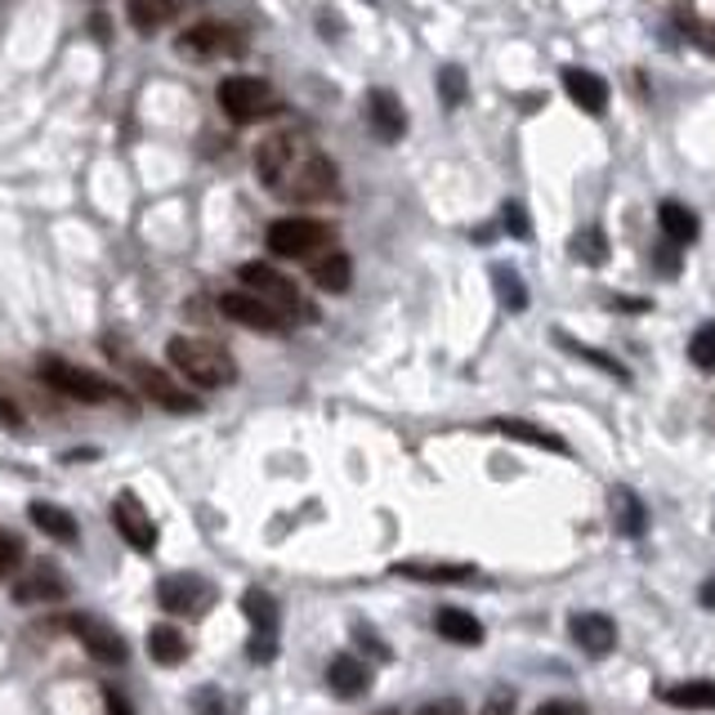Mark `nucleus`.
<instances>
[{
    "label": "nucleus",
    "instance_id": "f257e3e1",
    "mask_svg": "<svg viewBox=\"0 0 715 715\" xmlns=\"http://www.w3.org/2000/svg\"><path fill=\"white\" fill-rule=\"evenodd\" d=\"M166 358L188 384H198V389H224V384L237 380L233 354L211 336H175Z\"/></svg>",
    "mask_w": 715,
    "mask_h": 715
},
{
    "label": "nucleus",
    "instance_id": "f03ea898",
    "mask_svg": "<svg viewBox=\"0 0 715 715\" xmlns=\"http://www.w3.org/2000/svg\"><path fill=\"white\" fill-rule=\"evenodd\" d=\"M273 192H282L287 202H336L340 198V170L327 153H304L278 183Z\"/></svg>",
    "mask_w": 715,
    "mask_h": 715
},
{
    "label": "nucleus",
    "instance_id": "7ed1b4c3",
    "mask_svg": "<svg viewBox=\"0 0 715 715\" xmlns=\"http://www.w3.org/2000/svg\"><path fill=\"white\" fill-rule=\"evenodd\" d=\"M41 380L49 389H58V394H68L77 403H130L125 399V389H116L112 380L68 362V358H41Z\"/></svg>",
    "mask_w": 715,
    "mask_h": 715
},
{
    "label": "nucleus",
    "instance_id": "20e7f679",
    "mask_svg": "<svg viewBox=\"0 0 715 715\" xmlns=\"http://www.w3.org/2000/svg\"><path fill=\"white\" fill-rule=\"evenodd\" d=\"M237 278H242V287H246L250 295L269 300V304L282 309L291 322H313V304H304L300 287H295L287 273H278L273 265H265V259H250V265H242Z\"/></svg>",
    "mask_w": 715,
    "mask_h": 715
},
{
    "label": "nucleus",
    "instance_id": "39448f33",
    "mask_svg": "<svg viewBox=\"0 0 715 715\" xmlns=\"http://www.w3.org/2000/svg\"><path fill=\"white\" fill-rule=\"evenodd\" d=\"M246 49V32L224 23V19H206V23H192L175 36V54L192 58V63H211V58H233Z\"/></svg>",
    "mask_w": 715,
    "mask_h": 715
},
{
    "label": "nucleus",
    "instance_id": "423d86ee",
    "mask_svg": "<svg viewBox=\"0 0 715 715\" xmlns=\"http://www.w3.org/2000/svg\"><path fill=\"white\" fill-rule=\"evenodd\" d=\"M336 242V228L327 220H309V215H287L269 224V250L282 259H309L317 250H327Z\"/></svg>",
    "mask_w": 715,
    "mask_h": 715
},
{
    "label": "nucleus",
    "instance_id": "0eeeda50",
    "mask_svg": "<svg viewBox=\"0 0 715 715\" xmlns=\"http://www.w3.org/2000/svg\"><path fill=\"white\" fill-rule=\"evenodd\" d=\"M220 108L228 121L237 125H255V121H265L278 112V94L265 77H228L220 86Z\"/></svg>",
    "mask_w": 715,
    "mask_h": 715
},
{
    "label": "nucleus",
    "instance_id": "6e6552de",
    "mask_svg": "<svg viewBox=\"0 0 715 715\" xmlns=\"http://www.w3.org/2000/svg\"><path fill=\"white\" fill-rule=\"evenodd\" d=\"M317 144L304 135V130H273V135H265V139H259V148H255V175H259V183L273 188Z\"/></svg>",
    "mask_w": 715,
    "mask_h": 715
},
{
    "label": "nucleus",
    "instance_id": "1a4fd4ad",
    "mask_svg": "<svg viewBox=\"0 0 715 715\" xmlns=\"http://www.w3.org/2000/svg\"><path fill=\"white\" fill-rule=\"evenodd\" d=\"M220 309H224L228 322H237V327H246V332H259V336H287L295 327L282 309H273L269 300H259L250 291H228L220 300Z\"/></svg>",
    "mask_w": 715,
    "mask_h": 715
},
{
    "label": "nucleus",
    "instance_id": "9d476101",
    "mask_svg": "<svg viewBox=\"0 0 715 715\" xmlns=\"http://www.w3.org/2000/svg\"><path fill=\"white\" fill-rule=\"evenodd\" d=\"M242 608L250 622V639H246L250 662H269L278 653V600L269 591H246Z\"/></svg>",
    "mask_w": 715,
    "mask_h": 715
},
{
    "label": "nucleus",
    "instance_id": "9b49d317",
    "mask_svg": "<svg viewBox=\"0 0 715 715\" xmlns=\"http://www.w3.org/2000/svg\"><path fill=\"white\" fill-rule=\"evenodd\" d=\"M130 380H135L144 394L157 403V407H166V412H179V416H188V412H198L202 403H198V394H188V389L179 384V380H170L161 367H153V362H130Z\"/></svg>",
    "mask_w": 715,
    "mask_h": 715
},
{
    "label": "nucleus",
    "instance_id": "f8f14e48",
    "mask_svg": "<svg viewBox=\"0 0 715 715\" xmlns=\"http://www.w3.org/2000/svg\"><path fill=\"white\" fill-rule=\"evenodd\" d=\"M157 600L166 613H179V617H202L211 604H215V586L192 572H175L157 586Z\"/></svg>",
    "mask_w": 715,
    "mask_h": 715
},
{
    "label": "nucleus",
    "instance_id": "ddd939ff",
    "mask_svg": "<svg viewBox=\"0 0 715 715\" xmlns=\"http://www.w3.org/2000/svg\"><path fill=\"white\" fill-rule=\"evenodd\" d=\"M112 524H116V533L130 546H135L139 555H153L157 550V524H153V514L144 510V501L135 492H121L112 501Z\"/></svg>",
    "mask_w": 715,
    "mask_h": 715
},
{
    "label": "nucleus",
    "instance_id": "4468645a",
    "mask_svg": "<svg viewBox=\"0 0 715 715\" xmlns=\"http://www.w3.org/2000/svg\"><path fill=\"white\" fill-rule=\"evenodd\" d=\"M63 626H68V630L86 644V653H94L99 662H108V667H121V662H125V639H121V630H112L108 622L86 617V613H72Z\"/></svg>",
    "mask_w": 715,
    "mask_h": 715
},
{
    "label": "nucleus",
    "instance_id": "2eb2a0df",
    "mask_svg": "<svg viewBox=\"0 0 715 715\" xmlns=\"http://www.w3.org/2000/svg\"><path fill=\"white\" fill-rule=\"evenodd\" d=\"M568 635L586 658H608L617 648V622L608 613H572L568 617Z\"/></svg>",
    "mask_w": 715,
    "mask_h": 715
},
{
    "label": "nucleus",
    "instance_id": "dca6fc26",
    "mask_svg": "<svg viewBox=\"0 0 715 715\" xmlns=\"http://www.w3.org/2000/svg\"><path fill=\"white\" fill-rule=\"evenodd\" d=\"M394 577H407V581H434V586H461V581H474L479 568L474 563H443V559H403L389 568Z\"/></svg>",
    "mask_w": 715,
    "mask_h": 715
},
{
    "label": "nucleus",
    "instance_id": "f3484780",
    "mask_svg": "<svg viewBox=\"0 0 715 715\" xmlns=\"http://www.w3.org/2000/svg\"><path fill=\"white\" fill-rule=\"evenodd\" d=\"M367 116H371V130L384 139V144H399L407 135V108L394 90H371L367 94Z\"/></svg>",
    "mask_w": 715,
    "mask_h": 715
},
{
    "label": "nucleus",
    "instance_id": "a211bd4d",
    "mask_svg": "<svg viewBox=\"0 0 715 715\" xmlns=\"http://www.w3.org/2000/svg\"><path fill=\"white\" fill-rule=\"evenodd\" d=\"M483 429H492V434H501V438H514V443H528V447H541V451H555V457H568V443H563L555 429L533 425V421H518V416H496V421H488Z\"/></svg>",
    "mask_w": 715,
    "mask_h": 715
},
{
    "label": "nucleus",
    "instance_id": "6ab92c4d",
    "mask_svg": "<svg viewBox=\"0 0 715 715\" xmlns=\"http://www.w3.org/2000/svg\"><path fill=\"white\" fill-rule=\"evenodd\" d=\"M183 10H192V0H125V19L135 23V32H144V36L175 23Z\"/></svg>",
    "mask_w": 715,
    "mask_h": 715
},
{
    "label": "nucleus",
    "instance_id": "aec40b11",
    "mask_svg": "<svg viewBox=\"0 0 715 715\" xmlns=\"http://www.w3.org/2000/svg\"><path fill=\"white\" fill-rule=\"evenodd\" d=\"M68 595V581H63L54 568H32L23 572V581H14V604H54Z\"/></svg>",
    "mask_w": 715,
    "mask_h": 715
},
{
    "label": "nucleus",
    "instance_id": "412c9836",
    "mask_svg": "<svg viewBox=\"0 0 715 715\" xmlns=\"http://www.w3.org/2000/svg\"><path fill=\"white\" fill-rule=\"evenodd\" d=\"M563 94L591 116H600L608 108V86L586 68H563Z\"/></svg>",
    "mask_w": 715,
    "mask_h": 715
},
{
    "label": "nucleus",
    "instance_id": "4be33fe9",
    "mask_svg": "<svg viewBox=\"0 0 715 715\" xmlns=\"http://www.w3.org/2000/svg\"><path fill=\"white\" fill-rule=\"evenodd\" d=\"M309 278L317 291H332V295H345L354 287V259L345 250H332V255H313L309 265Z\"/></svg>",
    "mask_w": 715,
    "mask_h": 715
},
{
    "label": "nucleus",
    "instance_id": "5701e85b",
    "mask_svg": "<svg viewBox=\"0 0 715 715\" xmlns=\"http://www.w3.org/2000/svg\"><path fill=\"white\" fill-rule=\"evenodd\" d=\"M608 510H613V524H617V533H622V537L639 541V537L648 533V510H644V501H639L630 488H613Z\"/></svg>",
    "mask_w": 715,
    "mask_h": 715
},
{
    "label": "nucleus",
    "instance_id": "b1692460",
    "mask_svg": "<svg viewBox=\"0 0 715 715\" xmlns=\"http://www.w3.org/2000/svg\"><path fill=\"white\" fill-rule=\"evenodd\" d=\"M434 630H438L443 639H451V644H466V648L483 644V622H479L474 613H466V608H438Z\"/></svg>",
    "mask_w": 715,
    "mask_h": 715
},
{
    "label": "nucleus",
    "instance_id": "393cba45",
    "mask_svg": "<svg viewBox=\"0 0 715 715\" xmlns=\"http://www.w3.org/2000/svg\"><path fill=\"white\" fill-rule=\"evenodd\" d=\"M327 684H332L336 697H362V693L371 689V675H367V667H362L358 658L340 653V658H332V667H327Z\"/></svg>",
    "mask_w": 715,
    "mask_h": 715
},
{
    "label": "nucleus",
    "instance_id": "a878e982",
    "mask_svg": "<svg viewBox=\"0 0 715 715\" xmlns=\"http://www.w3.org/2000/svg\"><path fill=\"white\" fill-rule=\"evenodd\" d=\"M658 697H662L667 706L715 711V680H680V684H658Z\"/></svg>",
    "mask_w": 715,
    "mask_h": 715
},
{
    "label": "nucleus",
    "instance_id": "bb28decb",
    "mask_svg": "<svg viewBox=\"0 0 715 715\" xmlns=\"http://www.w3.org/2000/svg\"><path fill=\"white\" fill-rule=\"evenodd\" d=\"M658 224H662V237L675 242V246H689V242L702 233L697 215H693L689 206H680V202H662V206H658Z\"/></svg>",
    "mask_w": 715,
    "mask_h": 715
},
{
    "label": "nucleus",
    "instance_id": "cd10ccee",
    "mask_svg": "<svg viewBox=\"0 0 715 715\" xmlns=\"http://www.w3.org/2000/svg\"><path fill=\"white\" fill-rule=\"evenodd\" d=\"M32 524L45 533V537H58V541H77V518L68 510H58L49 501H32Z\"/></svg>",
    "mask_w": 715,
    "mask_h": 715
},
{
    "label": "nucleus",
    "instance_id": "c85d7f7f",
    "mask_svg": "<svg viewBox=\"0 0 715 715\" xmlns=\"http://www.w3.org/2000/svg\"><path fill=\"white\" fill-rule=\"evenodd\" d=\"M148 653H153V662L157 667H179L183 658H188V639L175 630V626H153L148 630Z\"/></svg>",
    "mask_w": 715,
    "mask_h": 715
},
{
    "label": "nucleus",
    "instance_id": "c756f323",
    "mask_svg": "<svg viewBox=\"0 0 715 715\" xmlns=\"http://www.w3.org/2000/svg\"><path fill=\"white\" fill-rule=\"evenodd\" d=\"M466 94H470L466 68H461V63H443V68H438V99H443V108H461Z\"/></svg>",
    "mask_w": 715,
    "mask_h": 715
},
{
    "label": "nucleus",
    "instance_id": "7c9ffc66",
    "mask_svg": "<svg viewBox=\"0 0 715 715\" xmlns=\"http://www.w3.org/2000/svg\"><path fill=\"white\" fill-rule=\"evenodd\" d=\"M492 287H496V295H501V309H510V313H524V309H528V287L518 282L514 269H496V273H492Z\"/></svg>",
    "mask_w": 715,
    "mask_h": 715
},
{
    "label": "nucleus",
    "instance_id": "2f4dec72",
    "mask_svg": "<svg viewBox=\"0 0 715 715\" xmlns=\"http://www.w3.org/2000/svg\"><path fill=\"white\" fill-rule=\"evenodd\" d=\"M572 255L581 259V265H604V259H608V237L600 228H581L572 237Z\"/></svg>",
    "mask_w": 715,
    "mask_h": 715
},
{
    "label": "nucleus",
    "instance_id": "473e14b6",
    "mask_svg": "<svg viewBox=\"0 0 715 715\" xmlns=\"http://www.w3.org/2000/svg\"><path fill=\"white\" fill-rule=\"evenodd\" d=\"M675 32H684V36H689L697 49L715 54V23H706V19L689 14V10H675Z\"/></svg>",
    "mask_w": 715,
    "mask_h": 715
},
{
    "label": "nucleus",
    "instance_id": "72a5a7b5",
    "mask_svg": "<svg viewBox=\"0 0 715 715\" xmlns=\"http://www.w3.org/2000/svg\"><path fill=\"white\" fill-rule=\"evenodd\" d=\"M559 345L568 349V354H577V358H586L591 367H600V371H608L613 380H630V371L617 362V358H608V354H600V349H591V345H581V340H568V336H559Z\"/></svg>",
    "mask_w": 715,
    "mask_h": 715
},
{
    "label": "nucleus",
    "instance_id": "f704fd0d",
    "mask_svg": "<svg viewBox=\"0 0 715 715\" xmlns=\"http://www.w3.org/2000/svg\"><path fill=\"white\" fill-rule=\"evenodd\" d=\"M689 358H693L697 371H715V322H706V327L693 332V340H689Z\"/></svg>",
    "mask_w": 715,
    "mask_h": 715
},
{
    "label": "nucleus",
    "instance_id": "c9c22d12",
    "mask_svg": "<svg viewBox=\"0 0 715 715\" xmlns=\"http://www.w3.org/2000/svg\"><path fill=\"white\" fill-rule=\"evenodd\" d=\"M505 228H510V237H518V242H528L533 237V224H528V211L518 206V202H505Z\"/></svg>",
    "mask_w": 715,
    "mask_h": 715
},
{
    "label": "nucleus",
    "instance_id": "e433bc0d",
    "mask_svg": "<svg viewBox=\"0 0 715 715\" xmlns=\"http://www.w3.org/2000/svg\"><path fill=\"white\" fill-rule=\"evenodd\" d=\"M19 563H23V546H19V537L0 533V581H5V577H10Z\"/></svg>",
    "mask_w": 715,
    "mask_h": 715
},
{
    "label": "nucleus",
    "instance_id": "4c0bfd02",
    "mask_svg": "<svg viewBox=\"0 0 715 715\" xmlns=\"http://www.w3.org/2000/svg\"><path fill=\"white\" fill-rule=\"evenodd\" d=\"M533 715H586V706L572 702V697H555V702H541Z\"/></svg>",
    "mask_w": 715,
    "mask_h": 715
},
{
    "label": "nucleus",
    "instance_id": "58836bf2",
    "mask_svg": "<svg viewBox=\"0 0 715 715\" xmlns=\"http://www.w3.org/2000/svg\"><path fill=\"white\" fill-rule=\"evenodd\" d=\"M483 715H514V693H510V689H496V693L483 702Z\"/></svg>",
    "mask_w": 715,
    "mask_h": 715
},
{
    "label": "nucleus",
    "instance_id": "ea45409f",
    "mask_svg": "<svg viewBox=\"0 0 715 715\" xmlns=\"http://www.w3.org/2000/svg\"><path fill=\"white\" fill-rule=\"evenodd\" d=\"M354 635H358V644H362V653H371V658H380V662L389 658V648H384V639H380V635H371L367 626H358Z\"/></svg>",
    "mask_w": 715,
    "mask_h": 715
},
{
    "label": "nucleus",
    "instance_id": "a19ab883",
    "mask_svg": "<svg viewBox=\"0 0 715 715\" xmlns=\"http://www.w3.org/2000/svg\"><path fill=\"white\" fill-rule=\"evenodd\" d=\"M198 711H202V715H233V711H228V702H224L215 689H206V693L198 697Z\"/></svg>",
    "mask_w": 715,
    "mask_h": 715
},
{
    "label": "nucleus",
    "instance_id": "79ce46f5",
    "mask_svg": "<svg viewBox=\"0 0 715 715\" xmlns=\"http://www.w3.org/2000/svg\"><path fill=\"white\" fill-rule=\"evenodd\" d=\"M416 715H466V706H461L457 697H438V702H429V706H421Z\"/></svg>",
    "mask_w": 715,
    "mask_h": 715
},
{
    "label": "nucleus",
    "instance_id": "37998d69",
    "mask_svg": "<svg viewBox=\"0 0 715 715\" xmlns=\"http://www.w3.org/2000/svg\"><path fill=\"white\" fill-rule=\"evenodd\" d=\"M675 250H680L675 242H667V246L658 250V269H662L667 278H671V273H680V255H675Z\"/></svg>",
    "mask_w": 715,
    "mask_h": 715
},
{
    "label": "nucleus",
    "instance_id": "c03bdc74",
    "mask_svg": "<svg viewBox=\"0 0 715 715\" xmlns=\"http://www.w3.org/2000/svg\"><path fill=\"white\" fill-rule=\"evenodd\" d=\"M697 600H702V608H711V613H715V577H711V581H702Z\"/></svg>",
    "mask_w": 715,
    "mask_h": 715
},
{
    "label": "nucleus",
    "instance_id": "a18cd8bd",
    "mask_svg": "<svg viewBox=\"0 0 715 715\" xmlns=\"http://www.w3.org/2000/svg\"><path fill=\"white\" fill-rule=\"evenodd\" d=\"M108 711H112V715H135V711L125 706V697H121V693H112V689H108Z\"/></svg>",
    "mask_w": 715,
    "mask_h": 715
},
{
    "label": "nucleus",
    "instance_id": "49530a36",
    "mask_svg": "<svg viewBox=\"0 0 715 715\" xmlns=\"http://www.w3.org/2000/svg\"><path fill=\"white\" fill-rule=\"evenodd\" d=\"M384 715H394V711H384Z\"/></svg>",
    "mask_w": 715,
    "mask_h": 715
}]
</instances>
